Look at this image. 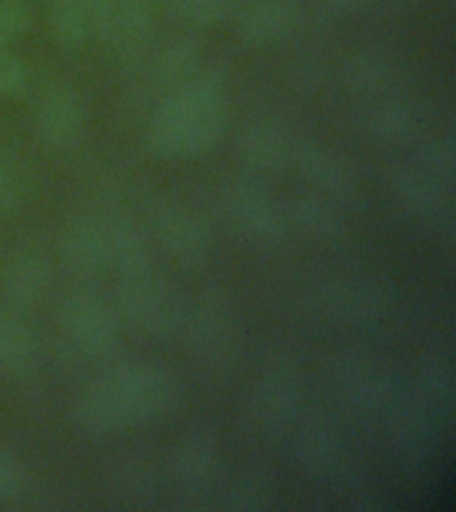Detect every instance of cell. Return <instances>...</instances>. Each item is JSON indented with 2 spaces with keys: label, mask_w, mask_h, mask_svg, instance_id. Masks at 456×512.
<instances>
[{
  "label": "cell",
  "mask_w": 456,
  "mask_h": 512,
  "mask_svg": "<svg viewBox=\"0 0 456 512\" xmlns=\"http://www.w3.org/2000/svg\"><path fill=\"white\" fill-rule=\"evenodd\" d=\"M227 112V75L219 67H203L158 104L147 128V147L160 160L200 158L224 134Z\"/></svg>",
  "instance_id": "cell-1"
},
{
  "label": "cell",
  "mask_w": 456,
  "mask_h": 512,
  "mask_svg": "<svg viewBox=\"0 0 456 512\" xmlns=\"http://www.w3.org/2000/svg\"><path fill=\"white\" fill-rule=\"evenodd\" d=\"M126 430L163 422L182 403V382L158 360H123L102 374Z\"/></svg>",
  "instance_id": "cell-2"
},
{
  "label": "cell",
  "mask_w": 456,
  "mask_h": 512,
  "mask_svg": "<svg viewBox=\"0 0 456 512\" xmlns=\"http://www.w3.org/2000/svg\"><path fill=\"white\" fill-rule=\"evenodd\" d=\"M328 387L344 408L363 422H382V416L406 390L398 376L376 358L358 350H344L328 363Z\"/></svg>",
  "instance_id": "cell-3"
},
{
  "label": "cell",
  "mask_w": 456,
  "mask_h": 512,
  "mask_svg": "<svg viewBox=\"0 0 456 512\" xmlns=\"http://www.w3.org/2000/svg\"><path fill=\"white\" fill-rule=\"evenodd\" d=\"M302 403V371L291 352H275L251 384L246 416L262 438H280L296 422Z\"/></svg>",
  "instance_id": "cell-4"
},
{
  "label": "cell",
  "mask_w": 456,
  "mask_h": 512,
  "mask_svg": "<svg viewBox=\"0 0 456 512\" xmlns=\"http://www.w3.org/2000/svg\"><path fill=\"white\" fill-rule=\"evenodd\" d=\"M192 358L211 371H230L240 355V328L222 291L208 288L182 312V328Z\"/></svg>",
  "instance_id": "cell-5"
},
{
  "label": "cell",
  "mask_w": 456,
  "mask_h": 512,
  "mask_svg": "<svg viewBox=\"0 0 456 512\" xmlns=\"http://www.w3.org/2000/svg\"><path fill=\"white\" fill-rule=\"evenodd\" d=\"M296 462L315 483L331 488L336 494H360L363 472H360L350 446L342 432L323 416H310L299 427L294 440Z\"/></svg>",
  "instance_id": "cell-6"
},
{
  "label": "cell",
  "mask_w": 456,
  "mask_h": 512,
  "mask_svg": "<svg viewBox=\"0 0 456 512\" xmlns=\"http://www.w3.org/2000/svg\"><path fill=\"white\" fill-rule=\"evenodd\" d=\"M120 318L150 339H171L182 328V307L166 280L150 270L120 275L115 288Z\"/></svg>",
  "instance_id": "cell-7"
},
{
  "label": "cell",
  "mask_w": 456,
  "mask_h": 512,
  "mask_svg": "<svg viewBox=\"0 0 456 512\" xmlns=\"http://www.w3.org/2000/svg\"><path fill=\"white\" fill-rule=\"evenodd\" d=\"M59 328L64 342L80 358L107 360L115 355L120 342L118 315L102 296L91 291H75L59 307Z\"/></svg>",
  "instance_id": "cell-8"
},
{
  "label": "cell",
  "mask_w": 456,
  "mask_h": 512,
  "mask_svg": "<svg viewBox=\"0 0 456 512\" xmlns=\"http://www.w3.org/2000/svg\"><path fill=\"white\" fill-rule=\"evenodd\" d=\"M224 206L232 227L251 246H278L286 238V214L272 192L256 176L240 174L224 190Z\"/></svg>",
  "instance_id": "cell-9"
},
{
  "label": "cell",
  "mask_w": 456,
  "mask_h": 512,
  "mask_svg": "<svg viewBox=\"0 0 456 512\" xmlns=\"http://www.w3.org/2000/svg\"><path fill=\"white\" fill-rule=\"evenodd\" d=\"M152 235L160 240L168 256L182 267H203L214 248V235L206 216L174 198H160L150 208Z\"/></svg>",
  "instance_id": "cell-10"
},
{
  "label": "cell",
  "mask_w": 456,
  "mask_h": 512,
  "mask_svg": "<svg viewBox=\"0 0 456 512\" xmlns=\"http://www.w3.org/2000/svg\"><path fill=\"white\" fill-rule=\"evenodd\" d=\"M379 430H382L395 459L408 470L424 467L435 454V446H438L435 416L424 408L422 400L408 390L400 392V398L382 416Z\"/></svg>",
  "instance_id": "cell-11"
},
{
  "label": "cell",
  "mask_w": 456,
  "mask_h": 512,
  "mask_svg": "<svg viewBox=\"0 0 456 512\" xmlns=\"http://www.w3.org/2000/svg\"><path fill=\"white\" fill-rule=\"evenodd\" d=\"M387 187L398 206L411 214L416 222L427 224L432 230L451 235L454 232V203H451V190L435 182L427 171L419 166H392L387 174Z\"/></svg>",
  "instance_id": "cell-12"
},
{
  "label": "cell",
  "mask_w": 456,
  "mask_h": 512,
  "mask_svg": "<svg viewBox=\"0 0 456 512\" xmlns=\"http://www.w3.org/2000/svg\"><path fill=\"white\" fill-rule=\"evenodd\" d=\"M315 307L344 326H374L392 310V294L376 280L342 278L323 283L315 294Z\"/></svg>",
  "instance_id": "cell-13"
},
{
  "label": "cell",
  "mask_w": 456,
  "mask_h": 512,
  "mask_svg": "<svg viewBox=\"0 0 456 512\" xmlns=\"http://www.w3.org/2000/svg\"><path fill=\"white\" fill-rule=\"evenodd\" d=\"M171 475L176 486L190 496H206L219 483L222 464L214 432L206 427H190L179 435L171 451Z\"/></svg>",
  "instance_id": "cell-14"
},
{
  "label": "cell",
  "mask_w": 456,
  "mask_h": 512,
  "mask_svg": "<svg viewBox=\"0 0 456 512\" xmlns=\"http://www.w3.org/2000/svg\"><path fill=\"white\" fill-rule=\"evenodd\" d=\"M40 142L56 152L75 150L86 136V104L70 86H51L35 110Z\"/></svg>",
  "instance_id": "cell-15"
},
{
  "label": "cell",
  "mask_w": 456,
  "mask_h": 512,
  "mask_svg": "<svg viewBox=\"0 0 456 512\" xmlns=\"http://www.w3.org/2000/svg\"><path fill=\"white\" fill-rule=\"evenodd\" d=\"M51 286V264L46 251L35 243H22L11 251L3 264L0 294L6 299L8 310L27 312L38 307Z\"/></svg>",
  "instance_id": "cell-16"
},
{
  "label": "cell",
  "mask_w": 456,
  "mask_h": 512,
  "mask_svg": "<svg viewBox=\"0 0 456 512\" xmlns=\"http://www.w3.org/2000/svg\"><path fill=\"white\" fill-rule=\"evenodd\" d=\"M99 38L120 64L142 59L152 40V3L147 0H118Z\"/></svg>",
  "instance_id": "cell-17"
},
{
  "label": "cell",
  "mask_w": 456,
  "mask_h": 512,
  "mask_svg": "<svg viewBox=\"0 0 456 512\" xmlns=\"http://www.w3.org/2000/svg\"><path fill=\"white\" fill-rule=\"evenodd\" d=\"M296 139L280 120L256 118L238 136V155L251 171L278 174L291 166Z\"/></svg>",
  "instance_id": "cell-18"
},
{
  "label": "cell",
  "mask_w": 456,
  "mask_h": 512,
  "mask_svg": "<svg viewBox=\"0 0 456 512\" xmlns=\"http://www.w3.org/2000/svg\"><path fill=\"white\" fill-rule=\"evenodd\" d=\"M291 166L299 168V174L328 198H352L358 190V176L350 163L318 142H296Z\"/></svg>",
  "instance_id": "cell-19"
},
{
  "label": "cell",
  "mask_w": 456,
  "mask_h": 512,
  "mask_svg": "<svg viewBox=\"0 0 456 512\" xmlns=\"http://www.w3.org/2000/svg\"><path fill=\"white\" fill-rule=\"evenodd\" d=\"M360 134L382 144H408L422 131V115L398 96H379L355 115Z\"/></svg>",
  "instance_id": "cell-20"
},
{
  "label": "cell",
  "mask_w": 456,
  "mask_h": 512,
  "mask_svg": "<svg viewBox=\"0 0 456 512\" xmlns=\"http://www.w3.org/2000/svg\"><path fill=\"white\" fill-rule=\"evenodd\" d=\"M59 256L80 278H91L107 267V240L104 224L94 216L78 214L62 227L59 235Z\"/></svg>",
  "instance_id": "cell-21"
},
{
  "label": "cell",
  "mask_w": 456,
  "mask_h": 512,
  "mask_svg": "<svg viewBox=\"0 0 456 512\" xmlns=\"http://www.w3.org/2000/svg\"><path fill=\"white\" fill-rule=\"evenodd\" d=\"M299 19L296 0H254L238 14L235 32L248 46H272L294 30Z\"/></svg>",
  "instance_id": "cell-22"
},
{
  "label": "cell",
  "mask_w": 456,
  "mask_h": 512,
  "mask_svg": "<svg viewBox=\"0 0 456 512\" xmlns=\"http://www.w3.org/2000/svg\"><path fill=\"white\" fill-rule=\"evenodd\" d=\"M107 240V264H112L120 275L150 270V232L134 216L120 214L104 224Z\"/></svg>",
  "instance_id": "cell-23"
},
{
  "label": "cell",
  "mask_w": 456,
  "mask_h": 512,
  "mask_svg": "<svg viewBox=\"0 0 456 512\" xmlns=\"http://www.w3.org/2000/svg\"><path fill=\"white\" fill-rule=\"evenodd\" d=\"M283 214L288 224H294L296 230L312 240H334L344 230L342 211L336 200L318 190L296 192L283 208Z\"/></svg>",
  "instance_id": "cell-24"
},
{
  "label": "cell",
  "mask_w": 456,
  "mask_h": 512,
  "mask_svg": "<svg viewBox=\"0 0 456 512\" xmlns=\"http://www.w3.org/2000/svg\"><path fill=\"white\" fill-rule=\"evenodd\" d=\"M416 398L438 422L451 424L456 411V374L446 355H427L416 371Z\"/></svg>",
  "instance_id": "cell-25"
},
{
  "label": "cell",
  "mask_w": 456,
  "mask_h": 512,
  "mask_svg": "<svg viewBox=\"0 0 456 512\" xmlns=\"http://www.w3.org/2000/svg\"><path fill=\"white\" fill-rule=\"evenodd\" d=\"M342 78L347 91H352V94L379 99V96H392V91L403 80V72H400V64H395L387 56L376 54V51H363V54L347 59Z\"/></svg>",
  "instance_id": "cell-26"
},
{
  "label": "cell",
  "mask_w": 456,
  "mask_h": 512,
  "mask_svg": "<svg viewBox=\"0 0 456 512\" xmlns=\"http://www.w3.org/2000/svg\"><path fill=\"white\" fill-rule=\"evenodd\" d=\"M38 368V342L19 312L0 310V374L24 379Z\"/></svg>",
  "instance_id": "cell-27"
},
{
  "label": "cell",
  "mask_w": 456,
  "mask_h": 512,
  "mask_svg": "<svg viewBox=\"0 0 456 512\" xmlns=\"http://www.w3.org/2000/svg\"><path fill=\"white\" fill-rule=\"evenodd\" d=\"M110 491L120 502L147 507L160 496V472L158 467L144 456H128L112 464Z\"/></svg>",
  "instance_id": "cell-28"
},
{
  "label": "cell",
  "mask_w": 456,
  "mask_h": 512,
  "mask_svg": "<svg viewBox=\"0 0 456 512\" xmlns=\"http://www.w3.org/2000/svg\"><path fill=\"white\" fill-rule=\"evenodd\" d=\"M200 70V46L192 38H174L160 48L152 59L150 78L155 86L171 88L182 86Z\"/></svg>",
  "instance_id": "cell-29"
},
{
  "label": "cell",
  "mask_w": 456,
  "mask_h": 512,
  "mask_svg": "<svg viewBox=\"0 0 456 512\" xmlns=\"http://www.w3.org/2000/svg\"><path fill=\"white\" fill-rule=\"evenodd\" d=\"M275 486L267 472L240 470L222 486V507L232 512H262L272 507Z\"/></svg>",
  "instance_id": "cell-30"
},
{
  "label": "cell",
  "mask_w": 456,
  "mask_h": 512,
  "mask_svg": "<svg viewBox=\"0 0 456 512\" xmlns=\"http://www.w3.org/2000/svg\"><path fill=\"white\" fill-rule=\"evenodd\" d=\"M48 30L64 51H80L91 38L86 8L80 0H48Z\"/></svg>",
  "instance_id": "cell-31"
},
{
  "label": "cell",
  "mask_w": 456,
  "mask_h": 512,
  "mask_svg": "<svg viewBox=\"0 0 456 512\" xmlns=\"http://www.w3.org/2000/svg\"><path fill=\"white\" fill-rule=\"evenodd\" d=\"M176 22L187 27H216L235 14V0H168L166 3Z\"/></svg>",
  "instance_id": "cell-32"
},
{
  "label": "cell",
  "mask_w": 456,
  "mask_h": 512,
  "mask_svg": "<svg viewBox=\"0 0 456 512\" xmlns=\"http://www.w3.org/2000/svg\"><path fill=\"white\" fill-rule=\"evenodd\" d=\"M416 166L422 168V171H427V174L435 179V182H440L443 187H454V179H456V139L451 131H446V134L435 136V139H430V142L424 144L422 150V158H419V163Z\"/></svg>",
  "instance_id": "cell-33"
},
{
  "label": "cell",
  "mask_w": 456,
  "mask_h": 512,
  "mask_svg": "<svg viewBox=\"0 0 456 512\" xmlns=\"http://www.w3.org/2000/svg\"><path fill=\"white\" fill-rule=\"evenodd\" d=\"M24 182L14 160L0 152V216H11L22 208Z\"/></svg>",
  "instance_id": "cell-34"
},
{
  "label": "cell",
  "mask_w": 456,
  "mask_h": 512,
  "mask_svg": "<svg viewBox=\"0 0 456 512\" xmlns=\"http://www.w3.org/2000/svg\"><path fill=\"white\" fill-rule=\"evenodd\" d=\"M30 22V8L24 6L22 0H0V48L22 38Z\"/></svg>",
  "instance_id": "cell-35"
},
{
  "label": "cell",
  "mask_w": 456,
  "mask_h": 512,
  "mask_svg": "<svg viewBox=\"0 0 456 512\" xmlns=\"http://www.w3.org/2000/svg\"><path fill=\"white\" fill-rule=\"evenodd\" d=\"M30 80L27 64L16 54L0 48V99H11V96L22 94L24 86Z\"/></svg>",
  "instance_id": "cell-36"
},
{
  "label": "cell",
  "mask_w": 456,
  "mask_h": 512,
  "mask_svg": "<svg viewBox=\"0 0 456 512\" xmlns=\"http://www.w3.org/2000/svg\"><path fill=\"white\" fill-rule=\"evenodd\" d=\"M24 467L11 451L0 448V504L16 502L24 494Z\"/></svg>",
  "instance_id": "cell-37"
},
{
  "label": "cell",
  "mask_w": 456,
  "mask_h": 512,
  "mask_svg": "<svg viewBox=\"0 0 456 512\" xmlns=\"http://www.w3.org/2000/svg\"><path fill=\"white\" fill-rule=\"evenodd\" d=\"M83 8H86V16H88V24H91V35H102L104 24L110 19L112 8L118 0H80Z\"/></svg>",
  "instance_id": "cell-38"
},
{
  "label": "cell",
  "mask_w": 456,
  "mask_h": 512,
  "mask_svg": "<svg viewBox=\"0 0 456 512\" xmlns=\"http://www.w3.org/2000/svg\"><path fill=\"white\" fill-rule=\"evenodd\" d=\"M328 11L334 14H355V11H363L368 8L374 0H323Z\"/></svg>",
  "instance_id": "cell-39"
},
{
  "label": "cell",
  "mask_w": 456,
  "mask_h": 512,
  "mask_svg": "<svg viewBox=\"0 0 456 512\" xmlns=\"http://www.w3.org/2000/svg\"><path fill=\"white\" fill-rule=\"evenodd\" d=\"M147 3H168V0H147Z\"/></svg>",
  "instance_id": "cell-40"
}]
</instances>
